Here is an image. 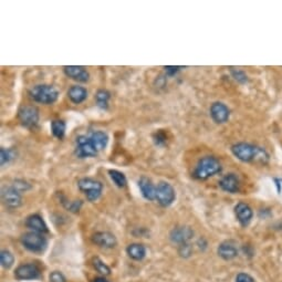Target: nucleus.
Instances as JSON below:
<instances>
[{
    "instance_id": "obj_1",
    "label": "nucleus",
    "mask_w": 282,
    "mask_h": 282,
    "mask_svg": "<svg viewBox=\"0 0 282 282\" xmlns=\"http://www.w3.org/2000/svg\"><path fill=\"white\" fill-rule=\"evenodd\" d=\"M232 155L242 163H256L267 165L270 160V155L264 147L247 142H238L231 145Z\"/></svg>"
},
{
    "instance_id": "obj_2",
    "label": "nucleus",
    "mask_w": 282,
    "mask_h": 282,
    "mask_svg": "<svg viewBox=\"0 0 282 282\" xmlns=\"http://www.w3.org/2000/svg\"><path fill=\"white\" fill-rule=\"evenodd\" d=\"M223 171V165L216 156H204L198 160L194 168L193 177L197 180H206L210 177L219 174Z\"/></svg>"
},
{
    "instance_id": "obj_3",
    "label": "nucleus",
    "mask_w": 282,
    "mask_h": 282,
    "mask_svg": "<svg viewBox=\"0 0 282 282\" xmlns=\"http://www.w3.org/2000/svg\"><path fill=\"white\" fill-rule=\"evenodd\" d=\"M29 95L34 102L41 104H53L59 98V92L54 86L39 84L29 90Z\"/></svg>"
},
{
    "instance_id": "obj_4",
    "label": "nucleus",
    "mask_w": 282,
    "mask_h": 282,
    "mask_svg": "<svg viewBox=\"0 0 282 282\" xmlns=\"http://www.w3.org/2000/svg\"><path fill=\"white\" fill-rule=\"evenodd\" d=\"M77 187L85 195L89 202L98 201L103 192V184L101 181L91 177H83L77 180Z\"/></svg>"
},
{
    "instance_id": "obj_5",
    "label": "nucleus",
    "mask_w": 282,
    "mask_h": 282,
    "mask_svg": "<svg viewBox=\"0 0 282 282\" xmlns=\"http://www.w3.org/2000/svg\"><path fill=\"white\" fill-rule=\"evenodd\" d=\"M21 244L24 245L26 249L32 251V253H41L46 249L47 239L43 233L31 231L25 233L21 237Z\"/></svg>"
},
{
    "instance_id": "obj_6",
    "label": "nucleus",
    "mask_w": 282,
    "mask_h": 282,
    "mask_svg": "<svg viewBox=\"0 0 282 282\" xmlns=\"http://www.w3.org/2000/svg\"><path fill=\"white\" fill-rule=\"evenodd\" d=\"M176 193L173 186L167 181H160L156 186V201L163 207L171 206L175 202Z\"/></svg>"
},
{
    "instance_id": "obj_7",
    "label": "nucleus",
    "mask_w": 282,
    "mask_h": 282,
    "mask_svg": "<svg viewBox=\"0 0 282 282\" xmlns=\"http://www.w3.org/2000/svg\"><path fill=\"white\" fill-rule=\"evenodd\" d=\"M18 119L21 125L27 128H34L39 123V110L33 105L21 106L18 112Z\"/></svg>"
},
{
    "instance_id": "obj_8",
    "label": "nucleus",
    "mask_w": 282,
    "mask_h": 282,
    "mask_svg": "<svg viewBox=\"0 0 282 282\" xmlns=\"http://www.w3.org/2000/svg\"><path fill=\"white\" fill-rule=\"evenodd\" d=\"M99 152L95 150L93 142L90 136L80 135L76 140V155L79 158L95 157Z\"/></svg>"
},
{
    "instance_id": "obj_9",
    "label": "nucleus",
    "mask_w": 282,
    "mask_h": 282,
    "mask_svg": "<svg viewBox=\"0 0 282 282\" xmlns=\"http://www.w3.org/2000/svg\"><path fill=\"white\" fill-rule=\"evenodd\" d=\"M1 201L6 207L15 209L21 205L23 198L19 190L16 189L14 186H5L1 189Z\"/></svg>"
},
{
    "instance_id": "obj_10",
    "label": "nucleus",
    "mask_w": 282,
    "mask_h": 282,
    "mask_svg": "<svg viewBox=\"0 0 282 282\" xmlns=\"http://www.w3.org/2000/svg\"><path fill=\"white\" fill-rule=\"evenodd\" d=\"M210 118L216 124H225L231 119V110L223 102H214L209 108Z\"/></svg>"
},
{
    "instance_id": "obj_11",
    "label": "nucleus",
    "mask_w": 282,
    "mask_h": 282,
    "mask_svg": "<svg viewBox=\"0 0 282 282\" xmlns=\"http://www.w3.org/2000/svg\"><path fill=\"white\" fill-rule=\"evenodd\" d=\"M221 190L228 194H236L240 190V179L235 173H228L224 175L218 181Z\"/></svg>"
},
{
    "instance_id": "obj_12",
    "label": "nucleus",
    "mask_w": 282,
    "mask_h": 282,
    "mask_svg": "<svg viewBox=\"0 0 282 282\" xmlns=\"http://www.w3.org/2000/svg\"><path fill=\"white\" fill-rule=\"evenodd\" d=\"M40 276V269L36 264H21L15 271V277L18 280H33Z\"/></svg>"
},
{
    "instance_id": "obj_13",
    "label": "nucleus",
    "mask_w": 282,
    "mask_h": 282,
    "mask_svg": "<svg viewBox=\"0 0 282 282\" xmlns=\"http://www.w3.org/2000/svg\"><path fill=\"white\" fill-rule=\"evenodd\" d=\"M64 75L70 79L85 83L90 80V73L84 67L81 66H66L63 67Z\"/></svg>"
},
{
    "instance_id": "obj_14",
    "label": "nucleus",
    "mask_w": 282,
    "mask_h": 282,
    "mask_svg": "<svg viewBox=\"0 0 282 282\" xmlns=\"http://www.w3.org/2000/svg\"><path fill=\"white\" fill-rule=\"evenodd\" d=\"M235 215L237 217V220L242 227H246L250 224L251 219L254 217V211L248 204L246 203H238L235 207Z\"/></svg>"
},
{
    "instance_id": "obj_15",
    "label": "nucleus",
    "mask_w": 282,
    "mask_h": 282,
    "mask_svg": "<svg viewBox=\"0 0 282 282\" xmlns=\"http://www.w3.org/2000/svg\"><path fill=\"white\" fill-rule=\"evenodd\" d=\"M194 231L189 227H176L171 231V240L175 244L184 245L192 239Z\"/></svg>"
},
{
    "instance_id": "obj_16",
    "label": "nucleus",
    "mask_w": 282,
    "mask_h": 282,
    "mask_svg": "<svg viewBox=\"0 0 282 282\" xmlns=\"http://www.w3.org/2000/svg\"><path fill=\"white\" fill-rule=\"evenodd\" d=\"M92 240L95 245L102 247V248H114L116 244H118L115 236L107 231L95 232L92 236Z\"/></svg>"
},
{
    "instance_id": "obj_17",
    "label": "nucleus",
    "mask_w": 282,
    "mask_h": 282,
    "mask_svg": "<svg viewBox=\"0 0 282 282\" xmlns=\"http://www.w3.org/2000/svg\"><path fill=\"white\" fill-rule=\"evenodd\" d=\"M138 188H140L142 196L144 197L146 201H155L156 199V186H154L153 181H152L149 177L143 176L138 180Z\"/></svg>"
},
{
    "instance_id": "obj_18",
    "label": "nucleus",
    "mask_w": 282,
    "mask_h": 282,
    "mask_svg": "<svg viewBox=\"0 0 282 282\" xmlns=\"http://www.w3.org/2000/svg\"><path fill=\"white\" fill-rule=\"evenodd\" d=\"M217 253L224 260H232L238 256V249L232 241H224L219 245Z\"/></svg>"
},
{
    "instance_id": "obj_19",
    "label": "nucleus",
    "mask_w": 282,
    "mask_h": 282,
    "mask_svg": "<svg viewBox=\"0 0 282 282\" xmlns=\"http://www.w3.org/2000/svg\"><path fill=\"white\" fill-rule=\"evenodd\" d=\"M26 226L31 229L34 232L46 233L48 232V226L46 225L45 220L42 219L41 216L39 215H31L29 216L26 220Z\"/></svg>"
},
{
    "instance_id": "obj_20",
    "label": "nucleus",
    "mask_w": 282,
    "mask_h": 282,
    "mask_svg": "<svg viewBox=\"0 0 282 282\" xmlns=\"http://www.w3.org/2000/svg\"><path fill=\"white\" fill-rule=\"evenodd\" d=\"M68 98L75 104H81L88 98V91L80 85H73L68 91Z\"/></svg>"
},
{
    "instance_id": "obj_21",
    "label": "nucleus",
    "mask_w": 282,
    "mask_h": 282,
    "mask_svg": "<svg viewBox=\"0 0 282 282\" xmlns=\"http://www.w3.org/2000/svg\"><path fill=\"white\" fill-rule=\"evenodd\" d=\"M90 137L93 142L95 150L98 152L103 151L108 144V135L103 131H95L91 134Z\"/></svg>"
},
{
    "instance_id": "obj_22",
    "label": "nucleus",
    "mask_w": 282,
    "mask_h": 282,
    "mask_svg": "<svg viewBox=\"0 0 282 282\" xmlns=\"http://www.w3.org/2000/svg\"><path fill=\"white\" fill-rule=\"evenodd\" d=\"M128 255L134 260H142L145 257L146 249L145 247L141 244H132L128 247Z\"/></svg>"
},
{
    "instance_id": "obj_23",
    "label": "nucleus",
    "mask_w": 282,
    "mask_h": 282,
    "mask_svg": "<svg viewBox=\"0 0 282 282\" xmlns=\"http://www.w3.org/2000/svg\"><path fill=\"white\" fill-rule=\"evenodd\" d=\"M67 124L62 120H53L51 122V132L58 140H62L66 135Z\"/></svg>"
},
{
    "instance_id": "obj_24",
    "label": "nucleus",
    "mask_w": 282,
    "mask_h": 282,
    "mask_svg": "<svg viewBox=\"0 0 282 282\" xmlns=\"http://www.w3.org/2000/svg\"><path fill=\"white\" fill-rule=\"evenodd\" d=\"M108 176H110L113 183L120 188H124L128 184L127 176H125L122 172L118 171V169H110V171H108Z\"/></svg>"
},
{
    "instance_id": "obj_25",
    "label": "nucleus",
    "mask_w": 282,
    "mask_h": 282,
    "mask_svg": "<svg viewBox=\"0 0 282 282\" xmlns=\"http://www.w3.org/2000/svg\"><path fill=\"white\" fill-rule=\"evenodd\" d=\"M111 99V94L106 90H99L95 94V101H97L98 106L102 110H107L108 101Z\"/></svg>"
},
{
    "instance_id": "obj_26",
    "label": "nucleus",
    "mask_w": 282,
    "mask_h": 282,
    "mask_svg": "<svg viewBox=\"0 0 282 282\" xmlns=\"http://www.w3.org/2000/svg\"><path fill=\"white\" fill-rule=\"evenodd\" d=\"M231 75L232 77V79L237 81L238 83L240 84H246L248 83L249 77L246 75L245 71L240 70V69H236V68H231Z\"/></svg>"
},
{
    "instance_id": "obj_27",
    "label": "nucleus",
    "mask_w": 282,
    "mask_h": 282,
    "mask_svg": "<svg viewBox=\"0 0 282 282\" xmlns=\"http://www.w3.org/2000/svg\"><path fill=\"white\" fill-rule=\"evenodd\" d=\"M0 261H1V266L6 269H9L15 262L14 255L8 250H2L0 254Z\"/></svg>"
},
{
    "instance_id": "obj_28",
    "label": "nucleus",
    "mask_w": 282,
    "mask_h": 282,
    "mask_svg": "<svg viewBox=\"0 0 282 282\" xmlns=\"http://www.w3.org/2000/svg\"><path fill=\"white\" fill-rule=\"evenodd\" d=\"M167 133L164 131V129H158L153 134V141L156 145L158 146H164L167 143Z\"/></svg>"
},
{
    "instance_id": "obj_29",
    "label": "nucleus",
    "mask_w": 282,
    "mask_h": 282,
    "mask_svg": "<svg viewBox=\"0 0 282 282\" xmlns=\"http://www.w3.org/2000/svg\"><path fill=\"white\" fill-rule=\"evenodd\" d=\"M14 157H15V153L12 150L3 149V147L0 149V164H1V166L9 163Z\"/></svg>"
},
{
    "instance_id": "obj_30",
    "label": "nucleus",
    "mask_w": 282,
    "mask_h": 282,
    "mask_svg": "<svg viewBox=\"0 0 282 282\" xmlns=\"http://www.w3.org/2000/svg\"><path fill=\"white\" fill-rule=\"evenodd\" d=\"M93 266L95 268V270L100 273H102V275H104V276H108L111 273V269L108 268L106 264L104 263L100 258L93 259Z\"/></svg>"
},
{
    "instance_id": "obj_31",
    "label": "nucleus",
    "mask_w": 282,
    "mask_h": 282,
    "mask_svg": "<svg viewBox=\"0 0 282 282\" xmlns=\"http://www.w3.org/2000/svg\"><path fill=\"white\" fill-rule=\"evenodd\" d=\"M14 187L16 189H18L19 192H27L30 188H31V186H30L29 183L27 181L24 180V179H17L15 180V184H14Z\"/></svg>"
},
{
    "instance_id": "obj_32",
    "label": "nucleus",
    "mask_w": 282,
    "mask_h": 282,
    "mask_svg": "<svg viewBox=\"0 0 282 282\" xmlns=\"http://www.w3.org/2000/svg\"><path fill=\"white\" fill-rule=\"evenodd\" d=\"M63 203V205L66 206L69 210H71L73 212H77V211H79L80 209V207L82 205V203L81 201H75V202H62Z\"/></svg>"
},
{
    "instance_id": "obj_33",
    "label": "nucleus",
    "mask_w": 282,
    "mask_h": 282,
    "mask_svg": "<svg viewBox=\"0 0 282 282\" xmlns=\"http://www.w3.org/2000/svg\"><path fill=\"white\" fill-rule=\"evenodd\" d=\"M184 67H179V66H166L164 67V70L168 77H174L176 73L180 71Z\"/></svg>"
},
{
    "instance_id": "obj_34",
    "label": "nucleus",
    "mask_w": 282,
    "mask_h": 282,
    "mask_svg": "<svg viewBox=\"0 0 282 282\" xmlns=\"http://www.w3.org/2000/svg\"><path fill=\"white\" fill-rule=\"evenodd\" d=\"M49 279H50V282H66V278H64L62 273L59 271L51 272Z\"/></svg>"
},
{
    "instance_id": "obj_35",
    "label": "nucleus",
    "mask_w": 282,
    "mask_h": 282,
    "mask_svg": "<svg viewBox=\"0 0 282 282\" xmlns=\"http://www.w3.org/2000/svg\"><path fill=\"white\" fill-rule=\"evenodd\" d=\"M236 282H256L255 279L248 273H239L236 278Z\"/></svg>"
},
{
    "instance_id": "obj_36",
    "label": "nucleus",
    "mask_w": 282,
    "mask_h": 282,
    "mask_svg": "<svg viewBox=\"0 0 282 282\" xmlns=\"http://www.w3.org/2000/svg\"><path fill=\"white\" fill-rule=\"evenodd\" d=\"M179 254L183 256V257H188V256L192 254V248L188 244H184L179 246Z\"/></svg>"
},
{
    "instance_id": "obj_37",
    "label": "nucleus",
    "mask_w": 282,
    "mask_h": 282,
    "mask_svg": "<svg viewBox=\"0 0 282 282\" xmlns=\"http://www.w3.org/2000/svg\"><path fill=\"white\" fill-rule=\"evenodd\" d=\"M273 181H275L278 194H281L282 193V179H273Z\"/></svg>"
},
{
    "instance_id": "obj_38",
    "label": "nucleus",
    "mask_w": 282,
    "mask_h": 282,
    "mask_svg": "<svg viewBox=\"0 0 282 282\" xmlns=\"http://www.w3.org/2000/svg\"><path fill=\"white\" fill-rule=\"evenodd\" d=\"M94 282H108V281L106 279H104V278H97Z\"/></svg>"
}]
</instances>
